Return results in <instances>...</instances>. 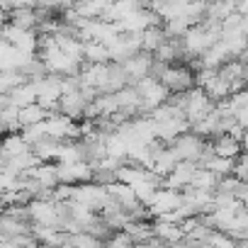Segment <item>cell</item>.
I'll use <instances>...</instances> for the list:
<instances>
[{
	"instance_id": "12",
	"label": "cell",
	"mask_w": 248,
	"mask_h": 248,
	"mask_svg": "<svg viewBox=\"0 0 248 248\" xmlns=\"http://www.w3.org/2000/svg\"><path fill=\"white\" fill-rule=\"evenodd\" d=\"M83 61H88V63H105V61H109V51H107V46L102 42L88 39V42H83Z\"/></svg>"
},
{
	"instance_id": "10",
	"label": "cell",
	"mask_w": 248,
	"mask_h": 248,
	"mask_svg": "<svg viewBox=\"0 0 248 248\" xmlns=\"http://www.w3.org/2000/svg\"><path fill=\"white\" fill-rule=\"evenodd\" d=\"M151 226H154V233L166 243H180L185 238L180 224H173V221H161V219H151Z\"/></svg>"
},
{
	"instance_id": "11",
	"label": "cell",
	"mask_w": 248,
	"mask_h": 248,
	"mask_svg": "<svg viewBox=\"0 0 248 248\" xmlns=\"http://www.w3.org/2000/svg\"><path fill=\"white\" fill-rule=\"evenodd\" d=\"M163 39H166L163 25H151V27L141 30V51L154 54V51L161 46V42H163Z\"/></svg>"
},
{
	"instance_id": "13",
	"label": "cell",
	"mask_w": 248,
	"mask_h": 248,
	"mask_svg": "<svg viewBox=\"0 0 248 248\" xmlns=\"http://www.w3.org/2000/svg\"><path fill=\"white\" fill-rule=\"evenodd\" d=\"M8 100H10L13 105H17V107H25V105H30V102H37V90H34V85H32L30 80H25V83L15 85V88L8 93Z\"/></svg>"
},
{
	"instance_id": "8",
	"label": "cell",
	"mask_w": 248,
	"mask_h": 248,
	"mask_svg": "<svg viewBox=\"0 0 248 248\" xmlns=\"http://www.w3.org/2000/svg\"><path fill=\"white\" fill-rule=\"evenodd\" d=\"M209 146H212V151L217 156H226V158H236L243 151V144L238 139H233L231 134H226V132L224 134H217L214 141H209Z\"/></svg>"
},
{
	"instance_id": "16",
	"label": "cell",
	"mask_w": 248,
	"mask_h": 248,
	"mask_svg": "<svg viewBox=\"0 0 248 248\" xmlns=\"http://www.w3.org/2000/svg\"><path fill=\"white\" fill-rule=\"evenodd\" d=\"M20 107L8 102L5 107H0V124L8 129V132H20Z\"/></svg>"
},
{
	"instance_id": "9",
	"label": "cell",
	"mask_w": 248,
	"mask_h": 248,
	"mask_svg": "<svg viewBox=\"0 0 248 248\" xmlns=\"http://www.w3.org/2000/svg\"><path fill=\"white\" fill-rule=\"evenodd\" d=\"M39 10L37 8H10L8 10V22L22 27V30H34L39 22Z\"/></svg>"
},
{
	"instance_id": "7",
	"label": "cell",
	"mask_w": 248,
	"mask_h": 248,
	"mask_svg": "<svg viewBox=\"0 0 248 248\" xmlns=\"http://www.w3.org/2000/svg\"><path fill=\"white\" fill-rule=\"evenodd\" d=\"M151 63H154V56H151V54L137 51V54H132L129 59L122 61V68H124V73H127V80H129V83H137L139 78L151 76Z\"/></svg>"
},
{
	"instance_id": "3",
	"label": "cell",
	"mask_w": 248,
	"mask_h": 248,
	"mask_svg": "<svg viewBox=\"0 0 248 248\" xmlns=\"http://www.w3.org/2000/svg\"><path fill=\"white\" fill-rule=\"evenodd\" d=\"M158 80L170 93H183V90H187V88L195 85V73L183 61H178V63H166V68L158 73Z\"/></svg>"
},
{
	"instance_id": "4",
	"label": "cell",
	"mask_w": 248,
	"mask_h": 248,
	"mask_svg": "<svg viewBox=\"0 0 248 248\" xmlns=\"http://www.w3.org/2000/svg\"><path fill=\"white\" fill-rule=\"evenodd\" d=\"M180 204H183V192H180V190L158 185L144 207L149 209V217L154 219V217H158V214H163V212H168V209H175V207H180Z\"/></svg>"
},
{
	"instance_id": "2",
	"label": "cell",
	"mask_w": 248,
	"mask_h": 248,
	"mask_svg": "<svg viewBox=\"0 0 248 248\" xmlns=\"http://www.w3.org/2000/svg\"><path fill=\"white\" fill-rule=\"evenodd\" d=\"M170 149L175 151V156L180 158V161H200L202 158V154L209 149V141H204L200 134H195L192 129H187V132H183V134H178L173 141H170Z\"/></svg>"
},
{
	"instance_id": "17",
	"label": "cell",
	"mask_w": 248,
	"mask_h": 248,
	"mask_svg": "<svg viewBox=\"0 0 248 248\" xmlns=\"http://www.w3.org/2000/svg\"><path fill=\"white\" fill-rule=\"evenodd\" d=\"M10 100H8V93H3V90H0V107H5Z\"/></svg>"
},
{
	"instance_id": "14",
	"label": "cell",
	"mask_w": 248,
	"mask_h": 248,
	"mask_svg": "<svg viewBox=\"0 0 248 248\" xmlns=\"http://www.w3.org/2000/svg\"><path fill=\"white\" fill-rule=\"evenodd\" d=\"M46 114H49V109H44L39 102H30V105H25V107H20V127H27V124H34V122H42V119H46Z\"/></svg>"
},
{
	"instance_id": "15",
	"label": "cell",
	"mask_w": 248,
	"mask_h": 248,
	"mask_svg": "<svg viewBox=\"0 0 248 248\" xmlns=\"http://www.w3.org/2000/svg\"><path fill=\"white\" fill-rule=\"evenodd\" d=\"M217 180H219L217 173H212L209 168L197 166L195 173H192V178H190V185L192 187H200V190H214L217 187Z\"/></svg>"
},
{
	"instance_id": "6",
	"label": "cell",
	"mask_w": 248,
	"mask_h": 248,
	"mask_svg": "<svg viewBox=\"0 0 248 248\" xmlns=\"http://www.w3.org/2000/svg\"><path fill=\"white\" fill-rule=\"evenodd\" d=\"M85 105H88V100L83 97L80 88H73V90H63V93H61V97H59V102H56V112L66 114V117L73 119V122H78V119H83Z\"/></svg>"
},
{
	"instance_id": "1",
	"label": "cell",
	"mask_w": 248,
	"mask_h": 248,
	"mask_svg": "<svg viewBox=\"0 0 248 248\" xmlns=\"http://www.w3.org/2000/svg\"><path fill=\"white\" fill-rule=\"evenodd\" d=\"M134 88H137V93H139V102H141V112H149V109H154L156 105H161V102H166L168 100V95H170V90L156 78V76H144V78H139L137 83H132Z\"/></svg>"
},
{
	"instance_id": "5",
	"label": "cell",
	"mask_w": 248,
	"mask_h": 248,
	"mask_svg": "<svg viewBox=\"0 0 248 248\" xmlns=\"http://www.w3.org/2000/svg\"><path fill=\"white\" fill-rule=\"evenodd\" d=\"M56 180L78 185L93 180V166L88 161H73V163H56Z\"/></svg>"
}]
</instances>
